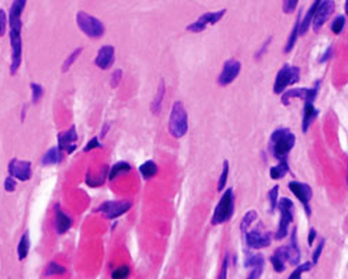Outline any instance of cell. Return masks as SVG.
Here are the masks:
<instances>
[{
  "instance_id": "cell-1",
  "label": "cell",
  "mask_w": 348,
  "mask_h": 279,
  "mask_svg": "<svg viewBox=\"0 0 348 279\" xmlns=\"http://www.w3.org/2000/svg\"><path fill=\"white\" fill-rule=\"evenodd\" d=\"M296 136L290 129L280 127L271 135L269 141L270 151L273 156L280 162L288 161L290 151L295 147Z\"/></svg>"
},
{
  "instance_id": "cell-2",
  "label": "cell",
  "mask_w": 348,
  "mask_h": 279,
  "mask_svg": "<svg viewBox=\"0 0 348 279\" xmlns=\"http://www.w3.org/2000/svg\"><path fill=\"white\" fill-rule=\"evenodd\" d=\"M235 209V196L232 187L227 189L216 206L211 224L218 226L229 222L232 218Z\"/></svg>"
},
{
  "instance_id": "cell-3",
  "label": "cell",
  "mask_w": 348,
  "mask_h": 279,
  "mask_svg": "<svg viewBox=\"0 0 348 279\" xmlns=\"http://www.w3.org/2000/svg\"><path fill=\"white\" fill-rule=\"evenodd\" d=\"M189 124L187 112L182 102L177 101L173 105L169 117V133L174 138H180L187 134Z\"/></svg>"
},
{
  "instance_id": "cell-4",
  "label": "cell",
  "mask_w": 348,
  "mask_h": 279,
  "mask_svg": "<svg viewBox=\"0 0 348 279\" xmlns=\"http://www.w3.org/2000/svg\"><path fill=\"white\" fill-rule=\"evenodd\" d=\"M280 212V220L278 231L275 235V239L278 241L285 239L288 236V228L294 220V203L291 199L286 197L281 198L278 202Z\"/></svg>"
},
{
  "instance_id": "cell-5",
  "label": "cell",
  "mask_w": 348,
  "mask_h": 279,
  "mask_svg": "<svg viewBox=\"0 0 348 279\" xmlns=\"http://www.w3.org/2000/svg\"><path fill=\"white\" fill-rule=\"evenodd\" d=\"M76 22L81 31L91 38H100L105 32L104 24L98 18L84 11L76 15Z\"/></svg>"
},
{
  "instance_id": "cell-6",
  "label": "cell",
  "mask_w": 348,
  "mask_h": 279,
  "mask_svg": "<svg viewBox=\"0 0 348 279\" xmlns=\"http://www.w3.org/2000/svg\"><path fill=\"white\" fill-rule=\"evenodd\" d=\"M300 80V69L286 63L278 71L275 77L273 91L280 94L289 85L297 83Z\"/></svg>"
},
{
  "instance_id": "cell-7",
  "label": "cell",
  "mask_w": 348,
  "mask_h": 279,
  "mask_svg": "<svg viewBox=\"0 0 348 279\" xmlns=\"http://www.w3.org/2000/svg\"><path fill=\"white\" fill-rule=\"evenodd\" d=\"M321 80H316L313 88H295L286 91L282 97V103L284 106L290 104L291 98H301L305 102H314L317 97L318 91L321 87Z\"/></svg>"
},
{
  "instance_id": "cell-8",
  "label": "cell",
  "mask_w": 348,
  "mask_h": 279,
  "mask_svg": "<svg viewBox=\"0 0 348 279\" xmlns=\"http://www.w3.org/2000/svg\"><path fill=\"white\" fill-rule=\"evenodd\" d=\"M288 187L290 192L293 193L294 196L302 204L306 215L310 217L312 214V209H311L310 202L313 196L312 187L308 183L295 181L288 183Z\"/></svg>"
},
{
  "instance_id": "cell-9",
  "label": "cell",
  "mask_w": 348,
  "mask_h": 279,
  "mask_svg": "<svg viewBox=\"0 0 348 279\" xmlns=\"http://www.w3.org/2000/svg\"><path fill=\"white\" fill-rule=\"evenodd\" d=\"M22 28H10V40L12 47V63L10 65V74L17 72L21 63L22 57Z\"/></svg>"
},
{
  "instance_id": "cell-10",
  "label": "cell",
  "mask_w": 348,
  "mask_h": 279,
  "mask_svg": "<svg viewBox=\"0 0 348 279\" xmlns=\"http://www.w3.org/2000/svg\"><path fill=\"white\" fill-rule=\"evenodd\" d=\"M132 204L128 200L108 201L99 207L98 211L109 220H113L125 214L131 209Z\"/></svg>"
},
{
  "instance_id": "cell-11",
  "label": "cell",
  "mask_w": 348,
  "mask_h": 279,
  "mask_svg": "<svg viewBox=\"0 0 348 279\" xmlns=\"http://www.w3.org/2000/svg\"><path fill=\"white\" fill-rule=\"evenodd\" d=\"M335 8H336V4L334 1L327 0V1H320L314 18L313 29L315 32H318L325 25V22L334 12Z\"/></svg>"
},
{
  "instance_id": "cell-12",
  "label": "cell",
  "mask_w": 348,
  "mask_h": 279,
  "mask_svg": "<svg viewBox=\"0 0 348 279\" xmlns=\"http://www.w3.org/2000/svg\"><path fill=\"white\" fill-rule=\"evenodd\" d=\"M226 9L217 11V12H206L201 16L199 19L193 22L187 27V29L192 32H202L207 27L208 24L215 25L224 16Z\"/></svg>"
},
{
  "instance_id": "cell-13",
  "label": "cell",
  "mask_w": 348,
  "mask_h": 279,
  "mask_svg": "<svg viewBox=\"0 0 348 279\" xmlns=\"http://www.w3.org/2000/svg\"><path fill=\"white\" fill-rule=\"evenodd\" d=\"M243 235H245V244L252 250H260L269 247L272 241L271 234L269 232L262 233L258 230H253L250 232H245Z\"/></svg>"
},
{
  "instance_id": "cell-14",
  "label": "cell",
  "mask_w": 348,
  "mask_h": 279,
  "mask_svg": "<svg viewBox=\"0 0 348 279\" xmlns=\"http://www.w3.org/2000/svg\"><path fill=\"white\" fill-rule=\"evenodd\" d=\"M241 64L236 59H229L223 65V69L219 77V83L221 86H227L232 83L239 75Z\"/></svg>"
},
{
  "instance_id": "cell-15",
  "label": "cell",
  "mask_w": 348,
  "mask_h": 279,
  "mask_svg": "<svg viewBox=\"0 0 348 279\" xmlns=\"http://www.w3.org/2000/svg\"><path fill=\"white\" fill-rule=\"evenodd\" d=\"M8 171L12 177L16 178L19 181H28L31 177V163L13 159L9 164Z\"/></svg>"
},
{
  "instance_id": "cell-16",
  "label": "cell",
  "mask_w": 348,
  "mask_h": 279,
  "mask_svg": "<svg viewBox=\"0 0 348 279\" xmlns=\"http://www.w3.org/2000/svg\"><path fill=\"white\" fill-rule=\"evenodd\" d=\"M115 48L111 45H104L99 50L95 62L102 70H108L115 61Z\"/></svg>"
},
{
  "instance_id": "cell-17",
  "label": "cell",
  "mask_w": 348,
  "mask_h": 279,
  "mask_svg": "<svg viewBox=\"0 0 348 279\" xmlns=\"http://www.w3.org/2000/svg\"><path fill=\"white\" fill-rule=\"evenodd\" d=\"M290 253L288 246H282L275 250L274 254L270 258L273 269L276 273H281L286 270V262L289 261Z\"/></svg>"
},
{
  "instance_id": "cell-18",
  "label": "cell",
  "mask_w": 348,
  "mask_h": 279,
  "mask_svg": "<svg viewBox=\"0 0 348 279\" xmlns=\"http://www.w3.org/2000/svg\"><path fill=\"white\" fill-rule=\"evenodd\" d=\"M77 139V133H76L75 126L73 125L67 132L61 133L59 135V148L61 151L66 150L67 152L70 154L76 149V145L72 143Z\"/></svg>"
},
{
  "instance_id": "cell-19",
  "label": "cell",
  "mask_w": 348,
  "mask_h": 279,
  "mask_svg": "<svg viewBox=\"0 0 348 279\" xmlns=\"http://www.w3.org/2000/svg\"><path fill=\"white\" fill-rule=\"evenodd\" d=\"M25 0L14 1L11 5L9 12V23L10 27L22 28L21 15L26 5Z\"/></svg>"
},
{
  "instance_id": "cell-20",
  "label": "cell",
  "mask_w": 348,
  "mask_h": 279,
  "mask_svg": "<svg viewBox=\"0 0 348 279\" xmlns=\"http://www.w3.org/2000/svg\"><path fill=\"white\" fill-rule=\"evenodd\" d=\"M320 110L314 106V102H305L303 107L302 131L303 134H306L311 124L318 117Z\"/></svg>"
},
{
  "instance_id": "cell-21",
  "label": "cell",
  "mask_w": 348,
  "mask_h": 279,
  "mask_svg": "<svg viewBox=\"0 0 348 279\" xmlns=\"http://www.w3.org/2000/svg\"><path fill=\"white\" fill-rule=\"evenodd\" d=\"M72 220L66 213L63 212L59 206L55 207V229L59 235H63L68 232L72 226Z\"/></svg>"
},
{
  "instance_id": "cell-22",
  "label": "cell",
  "mask_w": 348,
  "mask_h": 279,
  "mask_svg": "<svg viewBox=\"0 0 348 279\" xmlns=\"http://www.w3.org/2000/svg\"><path fill=\"white\" fill-rule=\"evenodd\" d=\"M290 253L289 262L292 266L297 265L300 262L301 255L297 241V228H294L290 237V245L288 246Z\"/></svg>"
},
{
  "instance_id": "cell-23",
  "label": "cell",
  "mask_w": 348,
  "mask_h": 279,
  "mask_svg": "<svg viewBox=\"0 0 348 279\" xmlns=\"http://www.w3.org/2000/svg\"><path fill=\"white\" fill-rule=\"evenodd\" d=\"M320 1H319V0H316V1H314L313 4L312 5V6L310 7L306 14H305L304 18L300 22L299 33L301 35H304L308 33L309 29H310L311 22H312L314 15H315L316 11L317 10Z\"/></svg>"
},
{
  "instance_id": "cell-24",
  "label": "cell",
  "mask_w": 348,
  "mask_h": 279,
  "mask_svg": "<svg viewBox=\"0 0 348 279\" xmlns=\"http://www.w3.org/2000/svg\"><path fill=\"white\" fill-rule=\"evenodd\" d=\"M61 150L59 147H53L48 150L42 157V164L44 166H50L59 164L62 160Z\"/></svg>"
},
{
  "instance_id": "cell-25",
  "label": "cell",
  "mask_w": 348,
  "mask_h": 279,
  "mask_svg": "<svg viewBox=\"0 0 348 279\" xmlns=\"http://www.w3.org/2000/svg\"><path fill=\"white\" fill-rule=\"evenodd\" d=\"M301 14H302V9L299 11V14H298L297 20H296L295 25L293 26V30H292L291 33H290V36L288 37L285 48H284V52L286 54L291 52L293 48L295 47L298 35L299 34V25H300Z\"/></svg>"
},
{
  "instance_id": "cell-26",
  "label": "cell",
  "mask_w": 348,
  "mask_h": 279,
  "mask_svg": "<svg viewBox=\"0 0 348 279\" xmlns=\"http://www.w3.org/2000/svg\"><path fill=\"white\" fill-rule=\"evenodd\" d=\"M165 93V82L163 80L160 82L159 88L156 96L154 97L153 101L151 104V111L154 115H159L161 109L162 102L163 100Z\"/></svg>"
},
{
  "instance_id": "cell-27",
  "label": "cell",
  "mask_w": 348,
  "mask_h": 279,
  "mask_svg": "<svg viewBox=\"0 0 348 279\" xmlns=\"http://www.w3.org/2000/svg\"><path fill=\"white\" fill-rule=\"evenodd\" d=\"M288 161L280 162L278 165L270 168V177L273 180H280L284 178L289 171Z\"/></svg>"
},
{
  "instance_id": "cell-28",
  "label": "cell",
  "mask_w": 348,
  "mask_h": 279,
  "mask_svg": "<svg viewBox=\"0 0 348 279\" xmlns=\"http://www.w3.org/2000/svg\"><path fill=\"white\" fill-rule=\"evenodd\" d=\"M139 171L143 179L148 180L152 179L154 176L157 175L158 167L157 164L152 160L147 161L144 164L141 165L139 167Z\"/></svg>"
},
{
  "instance_id": "cell-29",
  "label": "cell",
  "mask_w": 348,
  "mask_h": 279,
  "mask_svg": "<svg viewBox=\"0 0 348 279\" xmlns=\"http://www.w3.org/2000/svg\"><path fill=\"white\" fill-rule=\"evenodd\" d=\"M29 248H30V241H29L28 232H26L20 238L19 243H18V259L20 261L25 260L27 257Z\"/></svg>"
},
{
  "instance_id": "cell-30",
  "label": "cell",
  "mask_w": 348,
  "mask_h": 279,
  "mask_svg": "<svg viewBox=\"0 0 348 279\" xmlns=\"http://www.w3.org/2000/svg\"><path fill=\"white\" fill-rule=\"evenodd\" d=\"M131 169V167L129 163L125 162L116 163L112 167L109 173V179L113 181L116 177L127 173Z\"/></svg>"
},
{
  "instance_id": "cell-31",
  "label": "cell",
  "mask_w": 348,
  "mask_h": 279,
  "mask_svg": "<svg viewBox=\"0 0 348 279\" xmlns=\"http://www.w3.org/2000/svg\"><path fill=\"white\" fill-rule=\"evenodd\" d=\"M258 214L256 211L252 210V211H247L245 213L244 216H243L242 220H241V224H240V230L245 234V232H247V229L250 227V225L254 222L255 220L257 218Z\"/></svg>"
},
{
  "instance_id": "cell-32",
  "label": "cell",
  "mask_w": 348,
  "mask_h": 279,
  "mask_svg": "<svg viewBox=\"0 0 348 279\" xmlns=\"http://www.w3.org/2000/svg\"><path fill=\"white\" fill-rule=\"evenodd\" d=\"M229 173H230V163H229L228 160H225L223 162L222 172L220 176L219 183H218V191L219 192L225 190L227 179H228Z\"/></svg>"
},
{
  "instance_id": "cell-33",
  "label": "cell",
  "mask_w": 348,
  "mask_h": 279,
  "mask_svg": "<svg viewBox=\"0 0 348 279\" xmlns=\"http://www.w3.org/2000/svg\"><path fill=\"white\" fill-rule=\"evenodd\" d=\"M259 265H265V258L262 254L250 255L247 256L244 262L245 268H252Z\"/></svg>"
},
{
  "instance_id": "cell-34",
  "label": "cell",
  "mask_w": 348,
  "mask_h": 279,
  "mask_svg": "<svg viewBox=\"0 0 348 279\" xmlns=\"http://www.w3.org/2000/svg\"><path fill=\"white\" fill-rule=\"evenodd\" d=\"M346 17L343 14L339 15L333 20L331 24V29L335 34L339 35L343 31L346 25Z\"/></svg>"
},
{
  "instance_id": "cell-35",
  "label": "cell",
  "mask_w": 348,
  "mask_h": 279,
  "mask_svg": "<svg viewBox=\"0 0 348 279\" xmlns=\"http://www.w3.org/2000/svg\"><path fill=\"white\" fill-rule=\"evenodd\" d=\"M312 265L310 262H306L302 265L298 266L295 271L290 274L288 279H301V275L303 273L308 272L312 269Z\"/></svg>"
},
{
  "instance_id": "cell-36",
  "label": "cell",
  "mask_w": 348,
  "mask_h": 279,
  "mask_svg": "<svg viewBox=\"0 0 348 279\" xmlns=\"http://www.w3.org/2000/svg\"><path fill=\"white\" fill-rule=\"evenodd\" d=\"M279 189H280V187H279L278 185H276L273 188H271L269 192L270 211H271V213L274 212L275 209L277 208V205H278Z\"/></svg>"
},
{
  "instance_id": "cell-37",
  "label": "cell",
  "mask_w": 348,
  "mask_h": 279,
  "mask_svg": "<svg viewBox=\"0 0 348 279\" xmlns=\"http://www.w3.org/2000/svg\"><path fill=\"white\" fill-rule=\"evenodd\" d=\"M130 271L128 266H121L117 268L113 271L111 275L112 279H127L129 277Z\"/></svg>"
},
{
  "instance_id": "cell-38",
  "label": "cell",
  "mask_w": 348,
  "mask_h": 279,
  "mask_svg": "<svg viewBox=\"0 0 348 279\" xmlns=\"http://www.w3.org/2000/svg\"><path fill=\"white\" fill-rule=\"evenodd\" d=\"M66 273V269L62 266L58 265L56 262H51L49 264L46 271V276H53V275H61Z\"/></svg>"
},
{
  "instance_id": "cell-39",
  "label": "cell",
  "mask_w": 348,
  "mask_h": 279,
  "mask_svg": "<svg viewBox=\"0 0 348 279\" xmlns=\"http://www.w3.org/2000/svg\"><path fill=\"white\" fill-rule=\"evenodd\" d=\"M82 50L81 48H77V49L74 50V52L68 58L66 61H65L64 63H63L62 66V70L63 72H66L67 71L70 69L71 65L73 64L74 61L77 59L78 57L81 55Z\"/></svg>"
},
{
  "instance_id": "cell-40",
  "label": "cell",
  "mask_w": 348,
  "mask_h": 279,
  "mask_svg": "<svg viewBox=\"0 0 348 279\" xmlns=\"http://www.w3.org/2000/svg\"><path fill=\"white\" fill-rule=\"evenodd\" d=\"M31 88L32 91V102L33 104H37L43 95V88L40 84L35 82L31 84Z\"/></svg>"
},
{
  "instance_id": "cell-41",
  "label": "cell",
  "mask_w": 348,
  "mask_h": 279,
  "mask_svg": "<svg viewBox=\"0 0 348 279\" xmlns=\"http://www.w3.org/2000/svg\"><path fill=\"white\" fill-rule=\"evenodd\" d=\"M325 239H321V241L318 243L315 251H314L313 256H312V262H313L314 266L317 265L318 260H319L320 258H321L322 253L323 252L324 247H325Z\"/></svg>"
},
{
  "instance_id": "cell-42",
  "label": "cell",
  "mask_w": 348,
  "mask_h": 279,
  "mask_svg": "<svg viewBox=\"0 0 348 279\" xmlns=\"http://www.w3.org/2000/svg\"><path fill=\"white\" fill-rule=\"evenodd\" d=\"M299 3L297 0H288V1H284L283 3V11L286 14H291L295 10L296 7Z\"/></svg>"
},
{
  "instance_id": "cell-43",
  "label": "cell",
  "mask_w": 348,
  "mask_h": 279,
  "mask_svg": "<svg viewBox=\"0 0 348 279\" xmlns=\"http://www.w3.org/2000/svg\"><path fill=\"white\" fill-rule=\"evenodd\" d=\"M229 264H230V256L228 254L225 256L223 259L222 268H221V273H220L219 279H227V273H228Z\"/></svg>"
},
{
  "instance_id": "cell-44",
  "label": "cell",
  "mask_w": 348,
  "mask_h": 279,
  "mask_svg": "<svg viewBox=\"0 0 348 279\" xmlns=\"http://www.w3.org/2000/svg\"><path fill=\"white\" fill-rule=\"evenodd\" d=\"M264 266L265 265H259L252 267V271H251L246 279H260L262 273H263Z\"/></svg>"
},
{
  "instance_id": "cell-45",
  "label": "cell",
  "mask_w": 348,
  "mask_h": 279,
  "mask_svg": "<svg viewBox=\"0 0 348 279\" xmlns=\"http://www.w3.org/2000/svg\"><path fill=\"white\" fill-rule=\"evenodd\" d=\"M6 27V14L3 9H0V37L5 34Z\"/></svg>"
},
{
  "instance_id": "cell-46",
  "label": "cell",
  "mask_w": 348,
  "mask_h": 279,
  "mask_svg": "<svg viewBox=\"0 0 348 279\" xmlns=\"http://www.w3.org/2000/svg\"><path fill=\"white\" fill-rule=\"evenodd\" d=\"M122 71L120 70H116L113 72V76L111 78V86L113 88L116 87L118 86L119 82L122 78Z\"/></svg>"
},
{
  "instance_id": "cell-47",
  "label": "cell",
  "mask_w": 348,
  "mask_h": 279,
  "mask_svg": "<svg viewBox=\"0 0 348 279\" xmlns=\"http://www.w3.org/2000/svg\"><path fill=\"white\" fill-rule=\"evenodd\" d=\"M16 181H14L12 177H8L5 179L4 183V188L6 192H12L15 190Z\"/></svg>"
},
{
  "instance_id": "cell-48",
  "label": "cell",
  "mask_w": 348,
  "mask_h": 279,
  "mask_svg": "<svg viewBox=\"0 0 348 279\" xmlns=\"http://www.w3.org/2000/svg\"><path fill=\"white\" fill-rule=\"evenodd\" d=\"M100 147H101V145H100L98 138L94 137L93 138V139H91L90 141L88 142V143H87L86 147H85V149H84V151H86V152H88V151H90L91 150L96 149V148Z\"/></svg>"
},
{
  "instance_id": "cell-49",
  "label": "cell",
  "mask_w": 348,
  "mask_h": 279,
  "mask_svg": "<svg viewBox=\"0 0 348 279\" xmlns=\"http://www.w3.org/2000/svg\"><path fill=\"white\" fill-rule=\"evenodd\" d=\"M271 40H272V37H269V38H268L267 40L265 41V42L262 44L261 47H260V49L256 52V55H255V57H256V59H260V58L265 53L266 50H267L268 46H269L270 43L271 42Z\"/></svg>"
},
{
  "instance_id": "cell-50",
  "label": "cell",
  "mask_w": 348,
  "mask_h": 279,
  "mask_svg": "<svg viewBox=\"0 0 348 279\" xmlns=\"http://www.w3.org/2000/svg\"><path fill=\"white\" fill-rule=\"evenodd\" d=\"M333 55V47L331 46H329L328 48L326 49L325 52H324L323 55L320 59V63H325L328 61L329 59H331Z\"/></svg>"
},
{
  "instance_id": "cell-51",
  "label": "cell",
  "mask_w": 348,
  "mask_h": 279,
  "mask_svg": "<svg viewBox=\"0 0 348 279\" xmlns=\"http://www.w3.org/2000/svg\"><path fill=\"white\" fill-rule=\"evenodd\" d=\"M316 236H317V232L314 229V228H311L310 232H309L308 237V243L309 247H312V245L314 244V241H315Z\"/></svg>"
},
{
  "instance_id": "cell-52",
  "label": "cell",
  "mask_w": 348,
  "mask_h": 279,
  "mask_svg": "<svg viewBox=\"0 0 348 279\" xmlns=\"http://www.w3.org/2000/svg\"><path fill=\"white\" fill-rule=\"evenodd\" d=\"M109 128L110 125L108 124V123H106V124L104 125L101 132L102 137L104 138V136H106V134H107L108 131L109 130Z\"/></svg>"
}]
</instances>
